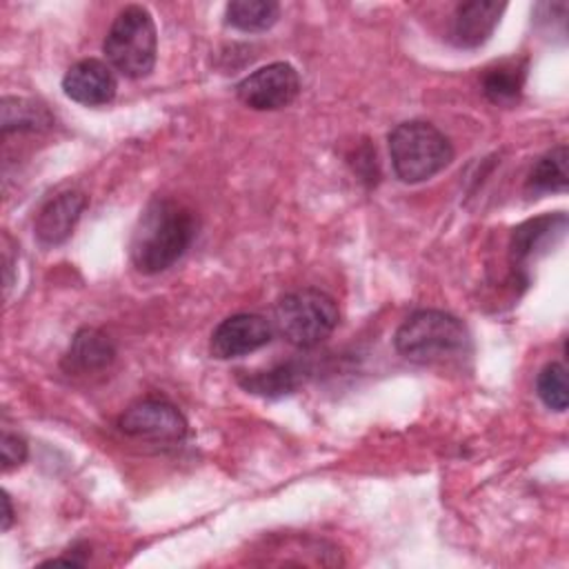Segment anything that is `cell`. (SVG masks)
I'll list each match as a JSON object with an SVG mask.
<instances>
[{
  "mask_svg": "<svg viewBox=\"0 0 569 569\" xmlns=\"http://www.w3.org/2000/svg\"><path fill=\"white\" fill-rule=\"evenodd\" d=\"M273 322L287 342L309 349L331 336L338 325V307L320 289H298L278 300Z\"/></svg>",
  "mask_w": 569,
  "mask_h": 569,
  "instance_id": "5",
  "label": "cell"
},
{
  "mask_svg": "<svg viewBox=\"0 0 569 569\" xmlns=\"http://www.w3.org/2000/svg\"><path fill=\"white\" fill-rule=\"evenodd\" d=\"M300 91V76L289 62H271L238 82L242 104L256 111H273L291 104Z\"/></svg>",
  "mask_w": 569,
  "mask_h": 569,
  "instance_id": "6",
  "label": "cell"
},
{
  "mask_svg": "<svg viewBox=\"0 0 569 569\" xmlns=\"http://www.w3.org/2000/svg\"><path fill=\"white\" fill-rule=\"evenodd\" d=\"M193 236V213L171 198H156L147 204L133 229L129 244L131 262L142 273H160L187 251Z\"/></svg>",
  "mask_w": 569,
  "mask_h": 569,
  "instance_id": "1",
  "label": "cell"
},
{
  "mask_svg": "<svg viewBox=\"0 0 569 569\" xmlns=\"http://www.w3.org/2000/svg\"><path fill=\"white\" fill-rule=\"evenodd\" d=\"M62 89L73 102L98 107L113 100L118 82L109 64L87 58L71 64L62 78Z\"/></svg>",
  "mask_w": 569,
  "mask_h": 569,
  "instance_id": "9",
  "label": "cell"
},
{
  "mask_svg": "<svg viewBox=\"0 0 569 569\" xmlns=\"http://www.w3.org/2000/svg\"><path fill=\"white\" fill-rule=\"evenodd\" d=\"M567 229L565 213H547L533 220L522 222L511 233V260L525 262L531 256H538L545 247L553 244Z\"/></svg>",
  "mask_w": 569,
  "mask_h": 569,
  "instance_id": "13",
  "label": "cell"
},
{
  "mask_svg": "<svg viewBox=\"0 0 569 569\" xmlns=\"http://www.w3.org/2000/svg\"><path fill=\"white\" fill-rule=\"evenodd\" d=\"M389 156L391 167L402 182H422L451 162L453 147L433 124L409 120L400 122L389 133Z\"/></svg>",
  "mask_w": 569,
  "mask_h": 569,
  "instance_id": "3",
  "label": "cell"
},
{
  "mask_svg": "<svg viewBox=\"0 0 569 569\" xmlns=\"http://www.w3.org/2000/svg\"><path fill=\"white\" fill-rule=\"evenodd\" d=\"M271 322L258 313H236L222 320L211 333V356L220 360L247 356L271 340Z\"/></svg>",
  "mask_w": 569,
  "mask_h": 569,
  "instance_id": "8",
  "label": "cell"
},
{
  "mask_svg": "<svg viewBox=\"0 0 569 569\" xmlns=\"http://www.w3.org/2000/svg\"><path fill=\"white\" fill-rule=\"evenodd\" d=\"M0 458H2L4 469L22 465L27 458V442L20 436L4 431L0 438Z\"/></svg>",
  "mask_w": 569,
  "mask_h": 569,
  "instance_id": "20",
  "label": "cell"
},
{
  "mask_svg": "<svg viewBox=\"0 0 569 569\" xmlns=\"http://www.w3.org/2000/svg\"><path fill=\"white\" fill-rule=\"evenodd\" d=\"M49 122V116L42 107H36L33 102L18 100V98H4L2 100V131L9 133L11 129H36L38 124Z\"/></svg>",
  "mask_w": 569,
  "mask_h": 569,
  "instance_id": "19",
  "label": "cell"
},
{
  "mask_svg": "<svg viewBox=\"0 0 569 569\" xmlns=\"http://www.w3.org/2000/svg\"><path fill=\"white\" fill-rule=\"evenodd\" d=\"M567 187V147L560 144L545 153L529 173V189L562 191Z\"/></svg>",
  "mask_w": 569,
  "mask_h": 569,
  "instance_id": "17",
  "label": "cell"
},
{
  "mask_svg": "<svg viewBox=\"0 0 569 569\" xmlns=\"http://www.w3.org/2000/svg\"><path fill=\"white\" fill-rule=\"evenodd\" d=\"M393 345L411 362H445L469 351V331L451 313L420 309L398 327Z\"/></svg>",
  "mask_w": 569,
  "mask_h": 569,
  "instance_id": "2",
  "label": "cell"
},
{
  "mask_svg": "<svg viewBox=\"0 0 569 569\" xmlns=\"http://www.w3.org/2000/svg\"><path fill=\"white\" fill-rule=\"evenodd\" d=\"M2 505H4V516H2V529L7 531L13 522V509H11V500L7 493H2Z\"/></svg>",
  "mask_w": 569,
  "mask_h": 569,
  "instance_id": "21",
  "label": "cell"
},
{
  "mask_svg": "<svg viewBox=\"0 0 569 569\" xmlns=\"http://www.w3.org/2000/svg\"><path fill=\"white\" fill-rule=\"evenodd\" d=\"M536 389L540 400L553 409V411H565L567 409V369L560 362L547 365L536 380Z\"/></svg>",
  "mask_w": 569,
  "mask_h": 569,
  "instance_id": "18",
  "label": "cell"
},
{
  "mask_svg": "<svg viewBox=\"0 0 569 569\" xmlns=\"http://www.w3.org/2000/svg\"><path fill=\"white\" fill-rule=\"evenodd\" d=\"M505 2L496 0H469L458 4L451 20V42L462 49L485 44L500 22Z\"/></svg>",
  "mask_w": 569,
  "mask_h": 569,
  "instance_id": "10",
  "label": "cell"
},
{
  "mask_svg": "<svg viewBox=\"0 0 569 569\" xmlns=\"http://www.w3.org/2000/svg\"><path fill=\"white\" fill-rule=\"evenodd\" d=\"M87 207V196L82 191H64L51 198L36 216V236L42 244L56 247L64 242L76 222L80 220V213Z\"/></svg>",
  "mask_w": 569,
  "mask_h": 569,
  "instance_id": "11",
  "label": "cell"
},
{
  "mask_svg": "<svg viewBox=\"0 0 569 569\" xmlns=\"http://www.w3.org/2000/svg\"><path fill=\"white\" fill-rule=\"evenodd\" d=\"M122 433L153 442H178L187 433V420L176 405L162 398H144L131 405L118 420Z\"/></svg>",
  "mask_w": 569,
  "mask_h": 569,
  "instance_id": "7",
  "label": "cell"
},
{
  "mask_svg": "<svg viewBox=\"0 0 569 569\" xmlns=\"http://www.w3.org/2000/svg\"><path fill=\"white\" fill-rule=\"evenodd\" d=\"M525 71L516 64H498L485 73L482 89L493 104L509 107L520 98Z\"/></svg>",
  "mask_w": 569,
  "mask_h": 569,
  "instance_id": "16",
  "label": "cell"
},
{
  "mask_svg": "<svg viewBox=\"0 0 569 569\" xmlns=\"http://www.w3.org/2000/svg\"><path fill=\"white\" fill-rule=\"evenodd\" d=\"M280 7L271 0H233L227 4V24L240 31H264L278 20Z\"/></svg>",
  "mask_w": 569,
  "mask_h": 569,
  "instance_id": "15",
  "label": "cell"
},
{
  "mask_svg": "<svg viewBox=\"0 0 569 569\" xmlns=\"http://www.w3.org/2000/svg\"><path fill=\"white\" fill-rule=\"evenodd\" d=\"M113 356L116 347L111 338L98 329L84 327L73 336L62 358V369L67 373H93L109 367Z\"/></svg>",
  "mask_w": 569,
  "mask_h": 569,
  "instance_id": "12",
  "label": "cell"
},
{
  "mask_svg": "<svg viewBox=\"0 0 569 569\" xmlns=\"http://www.w3.org/2000/svg\"><path fill=\"white\" fill-rule=\"evenodd\" d=\"M104 56L109 64L124 78H144L156 64L158 36L151 13L140 4L124 7L104 38Z\"/></svg>",
  "mask_w": 569,
  "mask_h": 569,
  "instance_id": "4",
  "label": "cell"
},
{
  "mask_svg": "<svg viewBox=\"0 0 569 569\" xmlns=\"http://www.w3.org/2000/svg\"><path fill=\"white\" fill-rule=\"evenodd\" d=\"M309 369L305 362L300 360H289L282 362L269 371H253V373H240L238 382L242 389L258 393V396H284L291 393L305 378H307Z\"/></svg>",
  "mask_w": 569,
  "mask_h": 569,
  "instance_id": "14",
  "label": "cell"
}]
</instances>
